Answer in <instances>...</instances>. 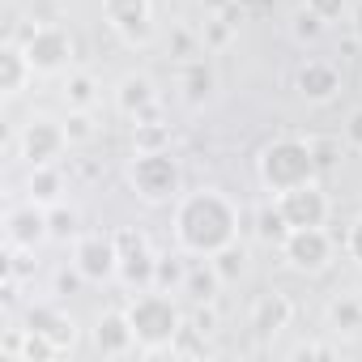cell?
<instances>
[{
	"instance_id": "19",
	"label": "cell",
	"mask_w": 362,
	"mask_h": 362,
	"mask_svg": "<svg viewBox=\"0 0 362 362\" xmlns=\"http://www.w3.org/2000/svg\"><path fill=\"white\" fill-rule=\"evenodd\" d=\"M60 192H64V175H60V166H56V162H52V166H30V179H26V201H35V205L52 209V205H60Z\"/></svg>"
},
{
	"instance_id": "17",
	"label": "cell",
	"mask_w": 362,
	"mask_h": 362,
	"mask_svg": "<svg viewBox=\"0 0 362 362\" xmlns=\"http://www.w3.org/2000/svg\"><path fill=\"white\" fill-rule=\"evenodd\" d=\"M290 315H294L290 298H286L281 290H264V294H256V303H252V315H247V324H252V328H256L260 337H273V332L290 328Z\"/></svg>"
},
{
	"instance_id": "4",
	"label": "cell",
	"mask_w": 362,
	"mask_h": 362,
	"mask_svg": "<svg viewBox=\"0 0 362 362\" xmlns=\"http://www.w3.org/2000/svg\"><path fill=\"white\" fill-rule=\"evenodd\" d=\"M128 184L145 205H170L184 192V170L170 149H136L128 162Z\"/></svg>"
},
{
	"instance_id": "22",
	"label": "cell",
	"mask_w": 362,
	"mask_h": 362,
	"mask_svg": "<svg viewBox=\"0 0 362 362\" xmlns=\"http://www.w3.org/2000/svg\"><path fill=\"white\" fill-rule=\"evenodd\" d=\"M214 269H218V277H222V286H239V277L247 273V247L235 239V243H226L222 252H214V256H205Z\"/></svg>"
},
{
	"instance_id": "11",
	"label": "cell",
	"mask_w": 362,
	"mask_h": 362,
	"mask_svg": "<svg viewBox=\"0 0 362 362\" xmlns=\"http://www.w3.org/2000/svg\"><path fill=\"white\" fill-rule=\"evenodd\" d=\"M119 239V281L128 290H149L158 277V256L149 252L145 235H115Z\"/></svg>"
},
{
	"instance_id": "27",
	"label": "cell",
	"mask_w": 362,
	"mask_h": 362,
	"mask_svg": "<svg viewBox=\"0 0 362 362\" xmlns=\"http://www.w3.org/2000/svg\"><path fill=\"white\" fill-rule=\"evenodd\" d=\"M47 230H52V239H77V209H69V205H52L47 209Z\"/></svg>"
},
{
	"instance_id": "29",
	"label": "cell",
	"mask_w": 362,
	"mask_h": 362,
	"mask_svg": "<svg viewBox=\"0 0 362 362\" xmlns=\"http://www.w3.org/2000/svg\"><path fill=\"white\" fill-rule=\"evenodd\" d=\"M256 230H260V239H269V243H273V239L281 243V239L290 235V226H286V218H281V209H277V201L260 209V218H256Z\"/></svg>"
},
{
	"instance_id": "33",
	"label": "cell",
	"mask_w": 362,
	"mask_h": 362,
	"mask_svg": "<svg viewBox=\"0 0 362 362\" xmlns=\"http://www.w3.org/2000/svg\"><path fill=\"white\" fill-rule=\"evenodd\" d=\"M345 145L362 153V107H354V111L345 115Z\"/></svg>"
},
{
	"instance_id": "24",
	"label": "cell",
	"mask_w": 362,
	"mask_h": 362,
	"mask_svg": "<svg viewBox=\"0 0 362 362\" xmlns=\"http://www.w3.org/2000/svg\"><path fill=\"white\" fill-rule=\"evenodd\" d=\"M328 324H332L337 332H358V328H362V298H354V294L332 298V303H328Z\"/></svg>"
},
{
	"instance_id": "25",
	"label": "cell",
	"mask_w": 362,
	"mask_h": 362,
	"mask_svg": "<svg viewBox=\"0 0 362 362\" xmlns=\"http://www.w3.org/2000/svg\"><path fill=\"white\" fill-rule=\"evenodd\" d=\"M184 256H188V252H184ZM184 256H158V277H153L158 290H170V294L184 290V277H188V269H192V264H184Z\"/></svg>"
},
{
	"instance_id": "34",
	"label": "cell",
	"mask_w": 362,
	"mask_h": 362,
	"mask_svg": "<svg viewBox=\"0 0 362 362\" xmlns=\"http://www.w3.org/2000/svg\"><path fill=\"white\" fill-rule=\"evenodd\" d=\"M345 252H349V260L354 264H362V214L349 222V230H345Z\"/></svg>"
},
{
	"instance_id": "28",
	"label": "cell",
	"mask_w": 362,
	"mask_h": 362,
	"mask_svg": "<svg viewBox=\"0 0 362 362\" xmlns=\"http://www.w3.org/2000/svg\"><path fill=\"white\" fill-rule=\"evenodd\" d=\"M324 26H328V22H324L320 13H311L307 5H303V9L294 13V22H290V30H294V39H298V43H315V39L324 35Z\"/></svg>"
},
{
	"instance_id": "8",
	"label": "cell",
	"mask_w": 362,
	"mask_h": 362,
	"mask_svg": "<svg viewBox=\"0 0 362 362\" xmlns=\"http://www.w3.org/2000/svg\"><path fill=\"white\" fill-rule=\"evenodd\" d=\"M73 269L94 286L119 277V239L115 235H77L73 239Z\"/></svg>"
},
{
	"instance_id": "23",
	"label": "cell",
	"mask_w": 362,
	"mask_h": 362,
	"mask_svg": "<svg viewBox=\"0 0 362 362\" xmlns=\"http://www.w3.org/2000/svg\"><path fill=\"white\" fill-rule=\"evenodd\" d=\"M64 103H69V111H90L98 103V81L90 73H69L64 77Z\"/></svg>"
},
{
	"instance_id": "1",
	"label": "cell",
	"mask_w": 362,
	"mask_h": 362,
	"mask_svg": "<svg viewBox=\"0 0 362 362\" xmlns=\"http://www.w3.org/2000/svg\"><path fill=\"white\" fill-rule=\"evenodd\" d=\"M175 239L188 256H214L239 239V209L218 188H197L175 201Z\"/></svg>"
},
{
	"instance_id": "14",
	"label": "cell",
	"mask_w": 362,
	"mask_h": 362,
	"mask_svg": "<svg viewBox=\"0 0 362 362\" xmlns=\"http://www.w3.org/2000/svg\"><path fill=\"white\" fill-rule=\"evenodd\" d=\"M5 239H9V247H26V252H35L43 239H52V230H47V209L35 205V201L9 209V218H5Z\"/></svg>"
},
{
	"instance_id": "5",
	"label": "cell",
	"mask_w": 362,
	"mask_h": 362,
	"mask_svg": "<svg viewBox=\"0 0 362 362\" xmlns=\"http://www.w3.org/2000/svg\"><path fill=\"white\" fill-rule=\"evenodd\" d=\"M281 260L294 273H324L332 264V235L324 226H294L281 239Z\"/></svg>"
},
{
	"instance_id": "32",
	"label": "cell",
	"mask_w": 362,
	"mask_h": 362,
	"mask_svg": "<svg viewBox=\"0 0 362 362\" xmlns=\"http://www.w3.org/2000/svg\"><path fill=\"white\" fill-rule=\"evenodd\" d=\"M136 149H166V132L149 128V124H136Z\"/></svg>"
},
{
	"instance_id": "30",
	"label": "cell",
	"mask_w": 362,
	"mask_h": 362,
	"mask_svg": "<svg viewBox=\"0 0 362 362\" xmlns=\"http://www.w3.org/2000/svg\"><path fill=\"white\" fill-rule=\"evenodd\" d=\"M64 128H69V141H73V145H77V141H90V136H94V119H90V111H69Z\"/></svg>"
},
{
	"instance_id": "26",
	"label": "cell",
	"mask_w": 362,
	"mask_h": 362,
	"mask_svg": "<svg viewBox=\"0 0 362 362\" xmlns=\"http://www.w3.org/2000/svg\"><path fill=\"white\" fill-rule=\"evenodd\" d=\"M235 18H222V13H209L205 18V30H201V43L209 47V52H222V47H230V39H235Z\"/></svg>"
},
{
	"instance_id": "13",
	"label": "cell",
	"mask_w": 362,
	"mask_h": 362,
	"mask_svg": "<svg viewBox=\"0 0 362 362\" xmlns=\"http://www.w3.org/2000/svg\"><path fill=\"white\" fill-rule=\"evenodd\" d=\"M115 111L128 115V119H136V124L145 115H153L158 111V86H153V77L149 73H124L115 81Z\"/></svg>"
},
{
	"instance_id": "6",
	"label": "cell",
	"mask_w": 362,
	"mask_h": 362,
	"mask_svg": "<svg viewBox=\"0 0 362 362\" xmlns=\"http://www.w3.org/2000/svg\"><path fill=\"white\" fill-rule=\"evenodd\" d=\"M22 52L30 56L35 73L56 77V73H64V69L73 64V52H77V47H73V35H69L64 26H35V30L26 35Z\"/></svg>"
},
{
	"instance_id": "31",
	"label": "cell",
	"mask_w": 362,
	"mask_h": 362,
	"mask_svg": "<svg viewBox=\"0 0 362 362\" xmlns=\"http://www.w3.org/2000/svg\"><path fill=\"white\" fill-rule=\"evenodd\" d=\"M307 9L320 13L324 22H341V18L349 13V0H307Z\"/></svg>"
},
{
	"instance_id": "16",
	"label": "cell",
	"mask_w": 362,
	"mask_h": 362,
	"mask_svg": "<svg viewBox=\"0 0 362 362\" xmlns=\"http://www.w3.org/2000/svg\"><path fill=\"white\" fill-rule=\"evenodd\" d=\"M94 349H98L103 358H128L132 349H141V345H136V332H132V324H128V311H107V315L94 324Z\"/></svg>"
},
{
	"instance_id": "2",
	"label": "cell",
	"mask_w": 362,
	"mask_h": 362,
	"mask_svg": "<svg viewBox=\"0 0 362 362\" xmlns=\"http://www.w3.org/2000/svg\"><path fill=\"white\" fill-rule=\"evenodd\" d=\"M256 175H260V188L269 197H281L290 188H303L320 175V162H315V145L303 141V136H277L260 149L256 158Z\"/></svg>"
},
{
	"instance_id": "20",
	"label": "cell",
	"mask_w": 362,
	"mask_h": 362,
	"mask_svg": "<svg viewBox=\"0 0 362 362\" xmlns=\"http://www.w3.org/2000/svg\"><path fill=\"white\" fill-rule=\"evenodd\" d=\"M30 77H35V64H30V56L22 47H5V52H0V90H5L9 98L22 94Z\"/></svg>"
},
{
	"instance_id": "7",
	"label": "cell",
	"mask_w": 362,
	"mask_h": 362,
	"mask_svg": "<svg viewBox=\"0 0 362 362\" xmlns=\"http://www.w3.org/2000/svg\"><path fill=\"white\" fill-rule=\"evenodd\" d=\"M69 145H73V141H69V128H64L60 119H52V115L26 119L22 136H18V149H22V158H26L30 166H52V162H60V153H64Z\"/></svg>"
},
{
	"instance_id": "35",
	"label": "cell",
	"mask_w": 362,
	"mask_h": 362,
	"mask_svg": "<svg viewBox=\"0 0 362 362\" xmlns=\"http://www.w3.org/2000/svg\"><path fill=\"white\" fill-rule=\"evenodd\" d=\"M349 26H354V39H358V43H362V5H358V9H354V22H349Z\"/></svg>"
},
{
	"instance_id": "10",
	"label": "cell",
	"mask_w": 362,
	"mask_h": 362,
	"mask_svg": "<svg viewBox=\"0 0 362 362\" xmlns=\"http://www.w3.org/2000/svg\"><path fill=\"white\" fill-rule=\"evenodd\" d=\"M277 201V209H281V218H286V226L294 230V226H324L328 222V192L315 184H303V188H290V192H281V197H273Z\"/></svg>"
},
{
	"instance_id": "15",
	"label": "cell",
	"mask_w": 362,
	"mask_h": 362,
	"mask_svg": "<svg viewBox=\"0 0 362 362\" xmlns=\"http://www.w3.org/2000/svg\"><path fill=\"white\" fill-rule=\"evenodd\" d=\"M26 328H35L43 341H52V345H56V354L73 349V341H77V324H73V315H69V311H60V307H52V303L30 307V311H26Z\"/></svg>"
},
{
	"instance_id": "3",
	"label": "cell",
	"mask_w": 362,
	"mask_h": 362,
	"mask_svg": "<svg viewBox=\"0 0 362 362\" xmlns=\"http://www.w3.org/2000/svg\"><path fill=\"white\" fill-rule=\"evenodd\" d=\"M124 311H128V324L136 332V345L149 349V354L175 345V337L184 332V311H179V303H175L170 290H158V286L136 290Z\"/></svg>"
},
{
	"instance_id": "21",
	"label": "cell",
	"mask_w": 362,
	"mask_h": 362,
	"mask_svg": "<svg viewBox=\"0 0 362 362\" xmlns=\"http://www.w3.org/2000/svg\"><path fill=\"white\" fill-rule=\"evenodd\" d=\"M218 290H222V277H218V269L205 260V264H192L188 269V277H184V290H179V294H188L192 303H214L218 298Z\"/></svg>"
},
{
	"instance_id": "9",
	"label": "cell",
	"mask_w": 362,
	"mask_h": 362,
	"mask_svg": "<svg viewBox=\"0 0 362 362\" xmlns=\"http://www.w3.org/2000/svg\"><path fill=\"white\" fill-rule=\"evenodd\" d=\"M103 18L128 47H145L153 39V5L149 0H103Z\"/></svg>"
},
{
	"instance_id": "12",
	"label": "cell",
	"mask_w": 362,
	"mask_h": 362,
	"mask_svg": "<svg viewBox=\"0 0 362 362\" xmlns=\"http://www.w3.org/2000/svg\"><path fill=\"white\" fill-rule=\"evenodd\" d=\"M294 90H298L307 103L324 107V103H332V98L341 94V69H337L332 60H303L298 73H294Z\"/></svg>"
},
{
	"instance_id": "18",
	"label": "cell",
	"mask_w": 362,
	"mask_h": 362,
	"mask_svg": "<svg viewBox=\"0 0 362 362\" xmlns=\"http://www.w3.org/2000/svg\"><path fill=\"white\" fill-rule=\"evenodd\" d=\"M179 90H184V103L188 107H205L218 90V73L205 56H192L184 60V69H179Z\"/></svg>"
}]
</instances>
